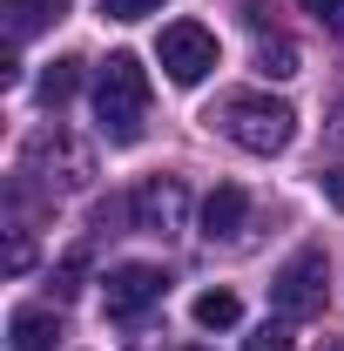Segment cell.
<instances>
[{
	"label": "cell",
	"mask_w": 344,
	"mask_h": 351,
	"mask_svg": "<svg viewBox=\"0 0 344 351\" xmlns=\"http://www.w3.org/2000/svg\"><path fill=\"white\" fill-rule=\"evenodd\" d=\"M95 122L108 142H142L149 129V75L135 54H108L95 68Z\"/></svg>",
	"instance_id": "6da1fadb"
},
{
	"label": "cell",
	"mask_w": 344,
	"mask_h": 351,
	"mask_svg": "<svg viewBox=\"0 0 344 351\" xmlns=\"http://www.w3.org/2000/svg\"><path fill=\"white\" fill-rule=\"evenodd\" d=\"M210 122L236 149H250V156H284L291 149V135H297V115H291V101H277V95H223L210 108Z\"/></svg>",
	"instance_id": "7a4b0ae2"
},
{
	"label": "cell",
	"mask_w": 344,
	"mask_h": 351,
	"mask_svg": "<svg viewBox=\"0 0 344 351\" xmlns=\"http://www.w3.org/2000/svg\"><path fill=\"white\" fill-rule=\"evenodd\" d=\"M21 176L41 196H75V189H88V176H95V149H88L82 135H68V129H41L27 142V156H21Z\"/></svg>",
	"instance_id": "3957f363"
},
{
	"label": "cell",
	"mask_w": 344,
	"mask_h": 351,
	"mask_svg": "<svg viewBox=\"0 0 344 351\" xmlns=\"http://www.w3.org/2000/svg\"><path fill=\"white\" fill-rule=\"evenodd\" d=\"M270 304H277V317H291V324L324 317V304H331V257L317 243H304L297 257L270 277Z\"/></svg>",
	"instance_id": "277c9868"
},
{
	"label": "cell",
	"mask_w": 344,
	"mask_h": 351,
	"mask_svg": "<svg viewBox=\"0 0 344 351\" xmlns=\"http://www.w3.org/2000/svg\"><path fill=\"white\" fill-rule=\"evenodd\" d=\"M156 54H162V68H169L175 88H196L216 68V34H210V27H196V21H175V27H162Z\"/></svg>",
	"instance_id": "5b68a950"
},
{
	"label": "cell",
	"mask_w": 344,
	"mask_h": 351,
	"mask_svg": "<svg viewBox=\"0 0 344 351\" xmlns=\"http://www.w3.org/2000/svg\"><path fill=\"white\" fill-rule=\"evenodd\" d=\"M129 203H135V230H149V237H175L182 217H189V189H182V176H149Z\"/></svg>",
	"instance_id": "8992f818"
},
{
	"label": "cell",
	"mask_w": 344,
	"mask_h": 351,
	"mask_svg": "<svg viewBox=\"0 0 344 351\" xmlns=\"http://www.w3.org/2000/svg\"><path fill=\"white\" fill-rule=\"evenodd\" d=\"M162 291H169V277L156 263H115L108 270V317H135V311L162 304Z\"/></svg>",
	"instance_id": "52a82bcc"
},
{
	"label": "cell",
	"mask_w": 344,
	"mask_h": 351,
	"mask_svg": "<svg viewBox=\"0 0 344 351\" xmlns=\"http://www.w3.org/2000/svg\"><path fill=\"white\" fill-rule=\"evenodd\" d=\"M7 338H14V351H61V317L41 304H21L7 317Z\"/></svg>",
	"instance_id": "ba28073f"
},
{
	"label": "cell",
	"mask_w": 344,
	"mask_h": 351,
	"mask_svg": "<svg viewBox=\"0 0 344 351\" xmlns=\"http://www.w3.org/2000/svg\"><path fill=\"white\" fill-rule=\"evenodd\" d=\"M243 223H250V196H243L236 182L210 189V203H203V237H236Z\"/></svg>",
	"instance_id": "9c48e42d"
},
{
	"label": "cell",
	"mask_w": 344,
	"mask_h": 351,
	"mask_svg": "<svg viewBox=\"0 0 344 351\" xmlns=\"http://www.w3.org/2000/svg\"><path fill=\"white\" fill-rule=\"evenodd\" d=\"M54 21H68V0H7V41H34Z\"/></svg>",
	"instance_id": "30bf717a"
},
{
	"label": "cell",
	"mask_w": 344,
	"mask_h": 351,
	"mask_svg": "<svg viewBox=\"0 0 344 351\" xmlns=\"http://www.w3.org/2000/svg\"><path fill=\"white\" fill-rule=\"evenodd\" d=\"M257 75L263 82H291L297 75V47L284 41V34H263L257 41Z\"/></svg>",
	"instance_id": "8fae6325"
},
{
	"label": "cell",
	"mask_w": 344,
	"mask_h": 351,
	"mask_svg": "<svg viewBox=\"0 0 344 351\" xmlns=\"http://www.w3.org/2000/svg\"><path fill=\"white\" fill-rule=\"evenodd\" d=\"M75 88H82V61H75V54H68V61H47V75H41V101L47 108L75 101Z\"/></svg>",
	"instance_id": "7c38bea8"
},
{
	"label": "cell",
	"mask_w": 344,
	"mask_h": 351,
	"mask_svg": "<svg viewBox=\"0 0 344 351\" xmlns=\"http://www.w3.org/2000/svg\"><path fill=\"white\" fill-rule=\"evenodd\" d=\"M236 317H243L236 291H203V298H196V324H203V331H230Z\"/></svg>",
	"instance_id": "4fadbf2b"
},
{
	"label": "cell",
	"mask_w": 344,
	"mask_h": 351,
	"mask_svg": "<svg viewBox=\"0 0 344 351\" xmlns=\"http://www.w3.org/2000/svg\"><path fill=\"white\" fill-rule=\"evenodd\" d=\"M82 277H88V250H68L54 263V298H82Z\"/></svg>",
	"instance_id": "5bb4252c"
},
{
	"label": "cell",
	"mask_w": 344,
	"mask_h": 351,
	"mask_svg": "<svg viewBox=\"0 0 344 351\" xmlns=\"http://www.w3.org/2000/svg\"><path fill=\"white\" fill-rule=\"evenodd\" d=\"M34 263V243H27V230H7V277H21Z\"/></svg>",
	"instance_id": "9a60e30c"
},
{
	"label": "cell",
	"mask_w": 344,
	"mask_h": 351,
	"mask_svg": "<svg viewBox=\"0 0 344 351\" xmlns=\"http://www.w3.org/2000/svg\"><path fill=\"white\" fill-rule=\"evenodd\" d=\"M304 14H310V21H324V27L344 41V0H304Z\"/></svg>",
	"instance_id": "2e32d148"
},
{
	"label": "cell",
	"mask_w": 344,
	"mask_h": 351,
	"mask_svg": "<svg viewBox=\"0 0 344 351\" xmlns=\"http://www.w3.org/2000/svg\"><path fill=\"white\" fill-rule=\"evenodd\" d=\"M243 351H291V331H284V324H263V331L243 338Z\"/></svg>",
	"instance_id": "e0dca14e"
},
{
	"label": "cell",
	"mask_w": 344,
	"mask_h": 351,
	"mask_svg": "<svg viewBox=\"0 0 344 351\" xmlns=\"http://www.w3.org/2000/svg\"><path fill=\"white\" fill-rule=\"evenodd\" d=\"M162 0H101V14L108 21H142V14H156Z\"/></svg>",
	"instance_id": "ac0fdd59"
},
{
	"label": "cell",
	"mask_w": 344,
	"mask_h": 351,
	"mask_svg": "<svg viewBox=\"0 0 344 351\" xmlns=\"http://www.w3.org/2000/svg\"><path fill=\"white\" fill-rule=\"evenodd\" d=\"M317 189H324L331 210H344V169H324V176H317Z\"/></svg>",
	"instance_id": "d6986e66"
},
{
	"label": "cell",
	"mask_w": 344,
	"mask_h": 351,
	"mask_svg": "<svg viewBox=\"0 0 344 351\" xmlns=\"http://www.w3.org/2000/svg\"><path fill=\"white\" fill-rule=\"evenodd\" d=\"M331 142H344V95H338V108H331Z\"/></svg>",
	"instance_id": "ffe728a7"
},
{
	"label": "cell",
	"mask_w": 344,
	"mask_h": 351,
	"mask_svg": "<svg viewBox=\"0 0 344 351\" xmlns=\"http://www.w3.org/2000/svg\"><path fill=\"white\" fill-rule=\"evenodd\" d=\"M317 351H344V338H324V345H317Z\"/></svg>",
	"instance_id": "44dd1931"
},
{
	"label": "cell",
	"mask_w": 344,
	"mask_h": 351,
	"mask_svg": "<svg viewBox=\"0 0 344 351\" xmlns=\"http://www.w3.org/2000/svg\"><path fill=\"white\" fill-rule=\"evenodd\" d=\"M189 351H203V345H189Z\"/></svg>",
	"instance_id": "7402d4cb"
}]
</instances>
